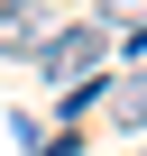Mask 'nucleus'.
Instances as JSON below:
<instances>
[{
    "instance_id": "5",
    "label": "nucleus",
    "mask_w": 147,
    "mask_h": 156,
    "mask_svg": "<svg viewBox=\"0 0 147 156\" xmlns=\"http://www.w3.org/2000/svg\"><path fill=\"white\" fill-rule=\"evenodd\" d=\"M9 19H28V0H0V28H9Z\"/></svg>"
},
{
    "instance_id": "3",
    "label": "nucleus",
    "mask_w": 147,
    "mask_h": 156,
    "mask_svg": "<svg viewBox=\"0 0 147 156\" xmlns=\"http://www.w3.org/2000/svg\"><path fill=\"white\" fill-rule=\"evenodd\" d=\"M101 28L129 37V46H147V0H101Z\"/></svg>"
},
{
    "instance_id": "4",
    "label": "nucleus",
    "mask_w": 147,
    "mask_h": 156,
    "mask_svg": "<svg viewBox=\"0 0 147 156\" xmlns=\"http://www.w3.org/2000/svg\"><path fill=\"white\" fill-rule=\"evenodd\" d=\"M46 37H55V28L28 9V19H9V28H0V55H46Z\"/></svg>"
},
{
    "instance_id": "1",
    "label": "nucleus",
    "mask_w": 147,
    "mask_h": 156,
    "mask_svg": "<svg viewBox=\"0 0 147 156\" xmlns=\"http://www.w3.org/2000/svg\"><path fill=\"white\" fill-rule=\"evenodd\" d=\"M101 55H110V28L92 19V28H55L37 64H46V83H64V92H74V83H92V64H101Z\"/></svg>"
},
{
    "instance_id": "2",
    "label": "nucleus",
    "mask_w": 147,
    "mask_h": 156,
    "mask_svg": "<svg viewBox=\"0 0 147 156\" xmlns=\"http://www.w3.org/2000/svg\"><path fill=\"white\" fill-rule=\"evenodd\" d=\"M101 110H110L120 129H147V73H120V83L101 92Z\"/></svg>"
}]
</instances>
